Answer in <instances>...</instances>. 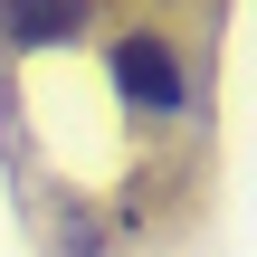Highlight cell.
I'll return each instance as SVG.
<instances>
[{"label": "cell", "instance_id": "2", "mask_svg": "<svg viewBox=\"0 0 257 257\" xmlns=\"http://www.w3.org/2000/svg\"><path fill=\"white\" fill-rule=\"evenodd\" d=\"M86 29V0H0V48H57Z\"/></svg>", "mask_w": 257, "mask_h": 257}, {"label": "cell", "instance_id": "1", "mask_svg": "<svg viewBox=\"0 0 257 257\" xmlns=\"http://www.w3.org/2000/svg\"><path fill=\"white\" fill-rule=\"evenodd\" d=\"M114 86L143 105V114H181V67L162 38H114Z\"/></svg>", "mask_w": 257, "mask_h": 257}]
</instances>
